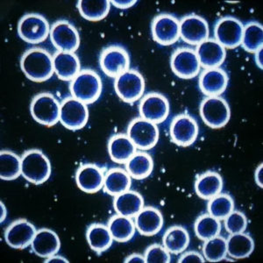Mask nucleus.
Returning <instances> with one entry per match:
<instances>
[{
	"label": "nucleus",
	"mask_w": 263,
	"mask_h": 263,
	"mask_svg": "<svg viewBox=\"0 0 263 263\" xmlns=\"http://www.w3.org/2000/svg\"><path fill=\"white\" fill-rule=\"evenodd\" d=\"M107 227L114 240L118 242H127L133 239L136 232L134 218L117 213L108 220Z\"/></svg>",
	"instance_id": "obj_33"
},
{
	"label": "nucleus",
	"mask_w": 263,
	"mask_h": 263,
	"mask_svg": "<svg viewBox=\"0 0 263 263\" xmlns=\"http://www.w3.org/2000/svg\"><path fill=\"white\" fill-rule=\"evenodd\" d=\"M145 206L144 198L141 194L131 189L117 195L114 198V208L117 214L135 218L140 211Z\"/></svg>",
	"instance_id": "obj_27"
},
{
	"label": "nucleus",
	"mask_w": 263,
	"mask_h": 263,
	"mask_svg": "<svg viewBox=\"0 0 263 263\" xmlns=\"http://www.w3.org/2000/svg\"><path fill=\"white\" fill-rule=\"evenodd\" d=\"M224 181L220 174L208 171L197 176L195 181V192L204 200H209L223 191Z\"/></svg>",
	"instance_id": "obj_26"
},
{
	"label": "nucleus",
	"mask_w": 263,
	"mask_h": 263,
	"mask_svg": "<svg viewBox=\"0 0 263 263\" xmlns=\"http://www.w3.org/2000/svg\"><path fill=\"white\" fill-rule=\"evenodd\" d=\"M227 246L228 256L234 260L249 257L255 247L253 237L246 232L230 234L227 239Z\"/></svg>",
	"instance_id": "obj_31"
},
{
	"label": "nucleus",
	"mask_w": 263,
	"mask_h": 263,
	"mask_svg": "<svg viewBox=\"0 0 263 263\" xmlns=\"http://www.w3.org/2000/svg\"><path fill=\"white\" fill-rule=\"evenodd\" d=\"M50 161L42 150L29 149L21 156V176L35 185L47 182L51 176Z\"/></svg>",
	"instance_id": "obj_3"
},
{
	"label": "nucleus",
	"mask_w": 263,
	"mask_h": 263,
	"mask_svg": "<svg viewBox=\"0 0 263 263\" xmlns=\"http://www.w3.org/2000/svg\"><path fill=\"white\" fill-rule=\"evenodd\" d=\"M69 88L71 97L90 105L101 96L103 84L100 76L95 70L83 69L69 82Z\"/></svg>",
	"instance_id": "obj_2"
},
{
	"label": "nucleus",
	"mask_w": 263,
	"mask_h": 263,
	"mask_svg": "<svg viewBox=\"0 0 263 263\" xmlns=\"http://www.w3.org/2000/svg\"><path fill=\"white\" fill-rule=\"evenodd\" d=\"M254 61L257 65L258 68L262 69L263 68V59H262V48H260V50H258L256 53H254Z\"/></svg>",
	"instance_id": "obj_47"
},
{
	"label": "nucleus",
	"mask_w": 263,
	"mask_h": 263,
	"mask_svg": "<svg viewBox=\"0 0 263 263\" xmlns=\"http://www.w3.org/2000/svg\"><path fill=\"white\" fill-rule=\"evenodd\" d=\"M241 46L252 54L263 48V27L260 22L251 21L244 25Z\"/></svg>",
	"instance_id": "obj_35"
},
{
	"label": "nucleus",
	"mask_w": 263,
	"mask_h": 263,
	"mask_svg": "<svg viewBox=\"0 0 263 263\" xmlns=\"http://www.w3.org/2000/svg\"><path fill=\"white\" fill-rule=\"evenodd\" d=\"M195 51L203 69L220 67L227 57V49L214 38L201 42L196 46Z\"/></svg>",
	"instance_id": "obj_21"
},
{
	"label": "nucleus",
	"mask_w": 263,
	"mask_h": 263,
	"mask_svg": "<svg viewBox=\"0 0 263 263\" xmlns=\"http://www.w3.org/2000/svg\"><path fill=\"white\" fill-rule=\"evenodd\" d=\"M105 171L94 163H85L76 171V183L85 193H97L103 189Z\"/></svg>",
	"instance_id": "obj_20"
},
{
	"label": "nucleus",
	"mask_w": 263,
	"mask_h": 263,
	"mask_svg": "<svg viewBox=\"0 0 263 263\" xmlns=\"http://www.w3.org/2000/svg\"><path fill=\"white\" fill-rule=\"evenodd\" d=\"M110 3L119 9H128L137 3L135 0H111Z\"/></svg>",
	"instance_id": "obj_43"
},
{
	"label": "nucleus",
	"mask_w": 263,
	"mask_h": 263,
	"mask_svg": "<svg viewBox=\"0 0 263 263\" xmlns=\"http://www.w3.org/2000/svg\"><path fill=\"white\" fill-rule=\"evenodd\" d=\"M153 40L162 46H171L180 39V20L177 16L162 12L151 23Z\"/></svg>",
	"instance_id": "obj_12"
},
{
	"label": "nucleus",
	"mask_w": 263,
	"mask_h": 263,
	"mask_svg": "<svg viewBox=\"0 0 263 263\" xmlns=\"http://www.w3.org/2000/svg\"><path fill=\"white\" fill-rule=\"evenodd\" d=\"M199 114L207 126L213 129L221 128L230 120V105L223 97H204L200 103Z\"/></svg>",
	"instance_id": "obj_5"
},
{
	"label": "nucleus",
	"mask_w": 263,
	"mask_h": 263,
	"mask_svg": "<svg viewBox=\"0 0 263 263\" xmlns=\"http://www.w3.org/2000/svg\"><path fill=\"white\" fill-rule=\"evenodd\" d=\"M37 229L26 218L12 222L5 231L6 244L14 249H24L31 246Z\"/></svg>",
	"instance_id": "obj_18"
},
{
	"label": "nucleus",
	"mask_w": 263,
	"mask_h": 263,
	"mask_svg": "<svg viewBox=\"0 0 263 263\" xmlns=\"http://www.w3.org/2000/svg\"><path fill=\"white\" fill-rule=\"evenodd\" d=\"M6 217H7V210L3 202L0 203V222L1 224L6 220Z\"/></svg>",
	"instance_id": "obj_48"
},
{
	"label": "nucleus",
	"mask_w": 263,
	"mask_h": 263,
	"mask_svg": "<svg viewBox=\"0 0 263 263\" xmlns=\"http://www.w3.org/2000/svg\"><path fill=\"white\" fill-rule=\"evenodd\" d=\"M222 221L224 224V230L229 234L246 232L248 228L247 216L239 210H233Z\"/></svg>",
	"instance_id": "obj_40"
},
{
	"label": "nucleus",
	"mask_w": 263,
	"mask_h": 263,
	"mask_svg": "<svg viewBox=\"0 0 263 263\" xmlns=\"http://www.w3.org/2000/svg\"><path fill=\"white\" fill-rule=\"evenodd\" d=\"M88 105L73 97L61 102L60 123L65 128L78 131L84 128L89 120Z\"/></svg>",
	"instance_id": "obj_11"
},
{
	"label": "nucleus",
	"mask_w": 263,
	"mask_h": 263,
	"mask_svg": "<svg viewBox=\"0 0 263 263\" xmlns=\"http://www.w3.org/2000/svg\"><path fill=\"white\" fill-rule=\"evenodd\" d=\"M77 8L84 20L99 21L108 15L111 3L109 0H79Z\"/></svg>",
	"instance_id": "obj_34"
},
{
	"label": "nucleus",
	"mask_w": 263,
	"mask_h": 263,
	"mask_svg": "<svg viewBox=\"0 0 263 263\" xmlns=\"http://www.w3.org/2000/svg\"><path fill=\"white\" fill-rule=\"evenodd\" d=\"M86 239L90 249L97 254L106 251L111 248L114 242V238L107 224L101 223H93L88 227Z\"/></svg>",
	"instance_id": "obj_29"
},
{
	"label": "nucleus",
	"mask_w": 263,
	"mask_h": 263,
	"mask_svg": "<svg viewBox=\"0 0 263 263\" xmlns=\"http://www.w3.org/2000/svg\"><path fill=\"white\" fill-rule=\"evenodd\" d=\"M221 230V220L214 218L208 213L198 216L194 223L195 234L203 241L220 234Z\"/></svg>",
	"instance_id": "obj_36"
},
{
	"label": "nucleus",
	"mask_w": 263,
	"mask_h": 263,
	"mask_svg": "<svg viewBox=\"0 0 263 263\" xmlns=\"http://www.w3.org/2000/svg\"><path fill=\"white\" fill-rule=\"evenodd\" d=\"M229 83V77L220 67L203 69L199 74L198 86L205 97L221 96Z\"/></svg>",
	"instance_id": "obj_19"
},
{
	"label": "nucleus",
	"mask_w": 263,
	"mask_h": 263,
	"mask_svg": "<svg viewBox=\"0 0 263 263\" xmlns=\"http://www.w3.org/2000/svg\"><path fill=\"white\" fill-rule=\"evenodd\" d=\"M171 70L182 79H192L200 74V63L195 48L182 47L174 50L171 57Z\"/></svg>",
	"instance_id": "obj_14"
},
{
	"label": "nucleus",
	"mask_w": 263,
	"mask_h": 263,
	"mask_svg": "<svg viewBox=\"0 0 263 263\" xmlns=\"http://www.w3.org/2000/svg\"><path fill=\"white\" fill-rule=\"evenodd\" d=\"M138 108L141 118L156 125L165 121L171 111L167 97L159 92H148L143 95Z\"/></svg>",
	"instance_id": "obj_15"
},
{
	"label": "nucleus",
	"mask_w": 263,
	"mask_h": 263,
	"mask_svg": "<svg viewBox=\"0 0 263 263\" xmlns=\"http://www.w3.org/2000/svg\"><path fill=\"white\" fill-rule=\"evenodd\" d=\"M124 261L126 263H146V259L144 257V254L135 253L128 255Z\"/></svg>",
	"instance_id": "obj_44"
},
{
	"label": "nucleus",
	"mask_w": 263,
	"mask_h": 263,
	"mask_svg": "<svg viewBox=\"0 0 263 263\" xmlns=\"http://www.w3.org/2000/svg\"><path fill=\"white\" fill-rule=\"evenodd\" d=\"M202 254L206 261L219 262L228 256L227 239L218 234L203 241Z\"/></svg>",
	"instance_id": "obj_39"
},
{
	"label": "nucleus",
	"mask_w": 263,
	"mask_h": 263,
	"mask_svg": "<svg viewBox=\"0 0 263 263\" xmlns=\"http://www.w3.org/2000/svg\"><path fill=\"white\" fill-rule=\"evenodd\" d=\"M132 178L122 167H111L105 171L103 190L105 193L115 197L131 189Z\"/></svg>",
	"instance_id": "obj_28"
},
{
	"label": "nucleus",
	"mask_w": 263,
	"mask_h": 263,
	"mask_svg": "<svg viewBox=\"0 0 263 263\" xmlns=\"http://www.w3.org/2000/svg\"><path fill=\"white\" fill-rule=\"evenodd\" d=\"M31 248L37 256L47 259L60 251V238L54 231L48 228H41L37 230L33 237Z\"/></svg>",
	"instance_id": "obj_23"
},
{
	"label": "nucleus",
	"mask_w": 263,
	"mask_h": 263,
	"mask_svg": "<svg viewBox=\"0 0 263 263\" xmlns=\"http://www.w3.org/2000/svg\"><path fill=\"white\" fill-rule=\"evenodd\" d=\"M198 134V123L191 114H178L171 120L170 126L171 141L179 147L192 146L197 141Z\"/></svg>",
	"instance_id": "obj_13"
},
{
	"label": "nucleus",
	"mask_w": 263,
	"mask_h": 263,
	"mask_svg": "<svg viewBox=\"0 0 263 263\" xmlns=\"http://www.w3.org/2000/svg\"><path fill=\"white\" fill-rule=\"evenodd\" d=\"M147 263H170L171 254L161 244H153L147 247L144 253Z\"/></svg>",
	"instance_id": "obj_41"
},
{
	"label": "nucleus",
	"mask_w": 263,
	"mask_h": 263,
	"mask_svg": "<svg viewBox=\"0 0 263 263\" xmlns=\"http://www.w3.org/2000/svg\"><path fill=\"white\" fill-rule=\"evenodd\" d=\"M49 38L57 51L76 53L80 46L78 28L67 20H58L51 25Z\"/></svg>",
	"instance_id": "obj_10"
},
{
	"label": "nucleus",
	"mask_w": 263,
	"mask_h": 263,
	"mask_svg": "<svg viewBox=\"0 0 263 263\" xmlns=\"http://www.w3.org/2000/svg\"><path fill=\"white\" fill-rule=\"evenodd\" d=\"M131 59L128 51L121 45H111L103 48L99 55V65L105 75L117 78L130 69Z\"/></svg>",
	"instance_id": "obj_9"
},
{
	"label": "nucleus",
	"mask_w": 263,
	"mask_h": 263,
	"mask_svg": "<svg viewBox=\"0 0 263 263\" xmlns=\"http://www.w3.org/2000/svg\"><path fill=\"white\" fill-rule=\"evenodd\" d=\"M126 135L138 150L147 151L156 147L160 138L158 125L139 116L132 120Z\"/></svg>",
	"instance_id": "obj_8"
},
{
	"label": "nucleus",
	"mask_w": 263,
	"mask_h": 263,
	"mask_svg": "<svg viewBox=\"0 0 263 263\" xmlns=\"http://www.w3.org/2000/svg\"><path fill=\"white\" fill-rule=\"evenodd\" d=\"M21 176V156L10 150L0 153V177L4 181H12Z\"/></svg>",
	"instance_id": "obj_37"
},
{
	"label": "nucleus",
	"mask_w": 263,
	"mask_h": 263,
	"mask_svg": "<svg viewBox=\"0 0 263 263\" xmlns=\"http://www.w3.org/2000/svg\"><path fill=\"white\" fill-rule=\"evenodd\" d=\"M46 263H68L69 260H67L65 257H63L62 255H58V254H54L50 257L47 258L44 260Z\"/></svg>",
	"instance_id": "obj_46"
},
{
	"label": "nucleus",
	"mask_w": 263,
	"mask_h": 263,
	"mask_svg": "<svg viewBox=\"0 0 263 263\" xmlns=\"http://www.w3.org/2000/svg\"><path fill=\"white\" fill-rule=\"evenodd\" d=\"M254 181L260 188L263 187V167L262 163H260L254 172Z\"/></svg>",
	"instance_id": "obj_45"
},
{
	"label": "nucleus",
	"mask_w": 263,
	"mask_h": 263,
	"mask_svg": "<svg viewBox=\"0 0 263 263\" xmlns=\"http://www.w3.org/2000/svg\"><path fill=\"white\" fill-rule=\"evenodd\" d=\"M210 38V27L205 18L190 13L180 20V39L189 45L197 46Z\"/></svg>",
	"instance_id": "obj_17"
},
{
	"label": "nucleus",
	"mask_w": 263,
	"mask_h": 263,
	"mask_svg": "<svg viewBox=\"0 0 263 263\" xmlns=\"http://www.w3.org/2000/svg\"><path fill=\"white\" fill-rule=\"evenodd\" d=\"M20 63L26 78L34 83L48 81L54 74L53 54L45 48H28L22 54Z\"/></svg>",
	"instance_id": "obj_1"
},
{
	"label": "nucleus",
	"mask_w": 263,
	"mask_h": 263,
	"mask_svg": "<svg viewBox=\"0 0 263 263\" xmlns=\"http://www.w3.org/2000/svg\"><path fill=\"white\" fill-rule=\"evenodd\" d=\"M60 111L61 103L52 93H39L31 101V115L43 126H53L60 122Z\"/></svg>",
	"instance_id": "obj_6"
},
{
	"label": "nucleus",
	"mask_w": 263,
	"mask_h": 263,
	"mask_svg": "<svg viewBox=\"0 0 263 263\" xmlns=\"http://www.w3.org/2000/svg\"><path fill=\"white\" fill-rule=\"evenodd\" d=\"M137 150L126 134L112 135L108 141V153L110 158L118 164H126Z\"/></svg>",
	"instance_id": "obj_25"
},
{
	"label": "nucleus",
	"mask_w": 263,
	"mask_h": 263,
	"mask_svg": "<svg viewBox=\"0 0 263 263\" xmlns=\"http://www.w3.org/2000/svg\"><path fill=\"white\" fill-rule=\"evenodd\" d=\"M243 27L244 24L239 18L233 16L222 17L214 25V39L226 49H233L241 45Z\"/></svg>",
	"instance_id": "obj_16"
},
{
	"label": "nucleus",
	"mask_w": 263,
	"mask_h": 263,
	"mask_svg": "<svg viewBox=\"0 0 263 263\" xmlns=\"http://www.w3.org/2000/svg\"><path fill=\"white\" fill-rule=\"evenodd\" d=\"M114 90L121 100L133 104L143 97L146 90L145 79L141 72L130 68L115 78Z\"/></svg>",
	"instance_id": "obj_7"
},
{
	"label": "nucleus",
	"mask_w": 263,
	"mask_h": 263,
	"mask_svg": "<svg viewBox=\"0 0 263 263\" xmlns=\"http://www.w3.org/2000/svg\"><path fill=\"white\" fill-rule=\"evenodd\" d=\"M125 170L133 179L143 180L149 177L154 170V160L148 153L137 150L125 164Z\"/></svg>",
	"instance_id": "obj_32"
},
{
	"label": "nucleus",
	"mask_w": 263,
	"mask_h": 263,
	"mask_svg": "<svg viewBox=\"0 0 263 263\" xmlns=\"http://www.w3.org/2000/svg\"><path fill=\"white\" fill-rule=\"evenodd\" d=\"M206 260L202 253L197 251H184L180 255L179 263H203Z\"/></svg>",
	"instance_id": "obj_42"
},
{
	"label": "nucleus",
	"mask_w": 263,
	"mask_h": 263,
	"mask_svg": "<svg viewBox=\"0 0 263 263\" xmlns=\"http://www.w3.org/2000/svg\"><path fill=\"white\" fill-rule=\"evenodd\" d=\"M190 241V233L182 226H172L162 236V245L171 254H181L186 251Z\"/></svg>",
	"instance_id": "obj_30"
},
{
	"label": "nucleus",
	"mask_w": 263,
	"mask_h": 263,
	"mask_svg": "<svg viewBox=\"0 0 263 263\" xmlns=\"http://www.w3.org/2000/svg\"><path fill=\"white\" fill-rule=\"evenodd\" d=\"M136 231L144 236H154L162 230L164 219L160 210L156 207L144 206L135 218Z\"/></svg>",
	"instance_id": "obj_22"
},
{
	"label": "nucleus",
	"mask_w": 263,
	"mask_h": 263,
	"mask_svg": "<svg viewBox=\"0 0 263 263\" xmlns=\"http://www.w3.org/2000/svg\"><path fill=\"white\" fill-rule=\"evenodd\" d=\"M54 74L60 80L70 82L81 71V63L78 54L57 51L53 54Z\"/></svg>",
	"instance_id": "obj_24"
},
{
	"label": "nucleus",
	"mask_w": 263,
	"mask_h": 263,
	"mask_svg": "<svg viewBox=\"0 0 263 263\" xmlns=\"http://www.w3.org/2000/svg\"><path fill=\"white\" fill-rule=\"evenodd\" d=\"M234 209L235 203L233 197L224 192H220L212 197L207 203V213L221 221Z\"/></svg>",
	"instance_id": "obj_38"
},
{
	"label": "nucleus",
	"mask_w": 263,
	"mask_h": 263,
	"mask_svg": "<svg viewBox=\"0 0 263 263\" xmlns=\"http://www.w3.org/2000/svg\"><path fill=\"white\" fill-rule=\"evenodd\" d=\"M48 20L41 13L28 12L18 21L17 32L22 41L29 44H40L48 39L50 33Z\"/></svg>",
	"instance_id": "obj_4"
}]
</instances>
